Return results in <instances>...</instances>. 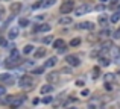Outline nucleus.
I'll return each instance as SVG.
<instances>
[{
  "mask_svg": "<svg viewBox=\"0 0 120 109\" xmlns=\"http://www.w3.org/2000/svg\"><path fill=\"white\" fill-rule=\"evenodd\" d=\"M109 56H111V59H114V62H120V47L112 46L109 49Z\"/></svg>",
  "mask_w": 120,
  "mask_h": 109,
  "instance_id": "9d476101",
  "label": "nucleus"
},
{
  "mask_svg": "<svg viewBox=\"0 0 120 109\" xmlns=\"http://www.w3.org/2000/svg\"><path fill=\"white\" fill-rule=\"evenodd\" d=\"M38 8H43V0H40V2H35L32 5V9H38Z\"/></svg>",
  "mask_w": 120,
  "mask_h": 109,
  "instance_id": "c756f323",
  "label": "nucleus"
},
{
  "mask_svg": "<svg viewBox=\"0 0 120 109\" xmlns=\"http://www.w3.org/2000/svg\"><path fill=\"white\" fill-rule=\"evenodd\" d=\"M46 53H47L46 49H44V47H40V49H37V50L34 52V56L38 59V58H43V56H46Z\"/></svg>",
  "mask_w": 120,
  "mask_h": 109,
  "instance_id": "f3484780",
  "label": "nucleus"
},
{
  "mask_svg": "<svg viewBox=\"0 0 120 109\" xmlns=\"http://www.w3.org/2000/svg\"><path fill=\"white\" fill-rule=\"evenodd\" d=\"M18 32H20V30H18V27H11V29H9V32H8V38L9 39H15L18 36Z\"/></svg>",
  "mask_w": 120,
  "mask_h": 109,
  "instance_id": "2eb2a0df",
  "label": "nucleus"
},
{
  "mask_svg": "<svg viewBox=\"0 0 120 109\" xmlns=\"http://www.w3.org/2000/svg\"><path fill=\"white\" fill-rule=\"evenodd\" d=\"M99 24L100 26H106V24H108V17H105V15L99 17Z\"/></svg>",
  "mask_w": 120,
  "mask_h": 109,
  "instance_id": "5701e85b",
  "label": "nucleus"
},
{
  "mask_svg": "<svg viewBox=\"0 0 120 109\" xmlns=\"http://www.w3.org/2000/svg\"><path fill=\"white\" fill-rule=\"evenodd\" d=\"M117 12H120V5H119V6H117Z\"/></svg>",
  "mask_w": 120,
  "mask_h": 109,
  "instance_id": "de8ad7c7",
  "label": "nucleus"
},
{
  "mask_svg": "<svg viewBox=\"0 0 120 109\" xmlns=\"http://www.w3.org/2000/svg\"><path fill=\"white\" fill-rule=\"evenodd\" d=\"M43 42H44V44H50V42H53V36H46V38H43Z\"/></svg>",
  "mask_w": 120,
  "mask_h": 109,
  "instance_id": "2f4dec72",
  "label": "nucleus"
},
{
  "mask_svg": "<svg viewBox=\"0 0 120 109\" xmlns=\"http://www.w3.org/2000/svg\"><path fill=\"white\" fill-rule=\"evenodd\" d=\"M87 108L88 109H100V108H102V100H100V97L90 98L88 103H87Z\"/></svg>",
  "mask_w": 120,
  "mask_h": 109,
  "instance_id": "20e7f679",
  "label": "nucleus"
},
{
  "mask_svg": "<svg viewBox=\"0 0 120 109\" xmlns=\"http://www.w3.org/2000/svg\"><path fill=\"white\" fill-rule=\"evenodd\" d=\"M117 76H119V77H120V70H119V71H117Z\"/></svg>",
  "mask_w": 120,
  "mask_h": 109,
  "instance_id": "09e8293b",
  "label": "nucleus"
},
{
  "mask_svg": "<svg viewBox=\"0 0 120 109\" xmlns=\"http://www.w3.org/2000/svg\"><path fill=\"white\" fill-rule=\"evenodd\" d=\"M52 102H53V97H50V95H49V97H44V98H43V103H46V105L52 103Z\"/></svg>",
  "mask_w": 120,
  "mask_h": 109,
  "instance_id": "473e14b6",
  "label": "nucleus"
},
{
  "mask_svg": "<svg viewBox=\"0 0 120 109\" xmlns=\"http://www.w3.org/2000/svg\"><path fill=\"white\" fill-rule=\"evenodd\" d=\"M5 92H6V88H5V86H2V85H0V97H2V95L5 94Z\"/></svg>",
  "mask_w": 120,
  "mask_h": 109,
  "instance_id": "58836bf2",
  "label": "nucleus"
},
{
  "mask_svg": "<svg viewBox=\"0 0 120 109\" xmlns=\"http://www.w3.org/2000/svg\"><path fill=\"white\" fill-rule=\"evenodd\" d=\"M14 82H15L14 76H11L9 73H3V74H0V83H2V85L9 86V85H14Z\"/></svg>",
  "mask_w": 120,
  "mask_h": 109,
  "instance_id": "7ed1b4c3",
  "label": "nucleus"
},
{
  "mask_svg": "<svg viewBox=\"0 0 120 109\" xmlns=\"http://www.w3.org/2000/svg\"><path fill=\"white\" fill-rule=\"evenodd\" d=\"M0 46H6V39L5 38H0Z\"/></svg>",
  "mask_w": 120,
  "mask_h": 109,
  "instance_id": "79ce46f5",
  "label": "nucleus"
},
{
  "mask_svg": "<svg viewBox=\"0 0 120 109\" xmlns=\"http://www.w3.org/2000/svg\"><path fill=\"white\" fill-rule=\"evenodd\" d=\"M56 0H43V8H49V6L55 5Z\"/></svg>",
  "mask_w": 120,
  "mask_h": 109,
  "instance_id": "b1692460",
  "label": "nucleus"
},
{
  "mask_svg": "<svg viewBox=\"0 0 120 109\" xmlns=\"http://www.w3.org/2000/svg\"><path fill=\"white\" fill-rule=\"evenodd\" d=\"M99 61H100V65H103V67H108V65L111 64V59L106 58V56H100Z\"/></svg>",
  "mask_w": 120,
  "mask_h": 109,
  "instance_id": "412c9836",
  "label": "nucleus"
},
{
  "mask_svg": "<svg viewBox=\"0 0 120 109\" xmlns=\"http://www.w3.org/2000/svg\"><path fill=\"white\" fill-rule=\"evenodd\" d=\"M91 11V5H87V3H84V5H81L79 8H76L75 9V15H84V14H87V12H90Z\"/></svg>",
  "mask_w": 120,
  "mask_h": 109,
  "instance_id": "1a4fd4ad",
  "label": "nucleus"
},
{
  "mask_svg": "<svg viewBox=\"0 0 120 109\" xmlns=\"http://www.w3.org/2000/svg\"><path fill=\"white\" fill-rule=\"evenodd\" d=\"M21 64H23L21 58H17V59L8 58V59L5 61V67H6V68H15V67H18V65H21Z\"/></svg>",
  "mask_w": 120,
  "mask_h": 109,
  "instance_id": "39448f33",
  "label": "nucleus"
},
{
  "mask_svg": "<svg viewBox=\"0 0 120 109\" xmlns=\"http://www.w3.org/2000/svg\"><path fill=\"white\" fill-rule=\"evenodd\" d=\"M105 89H106V91H112V89H114L112 83H105Z\"/></svg>",
  "mask_w": 120,
  "mask_h": 109,
  "instance_id": "f704fd0d",
  "label": "nucleus"
},
{
  "mask_svg": "<svg viewBox=\"0 0 120 109\" xmlns=\"http://www.w3.org/2000/svg\"><path fill=\"white\" fill-rule=\"evenodd\" d=\"M67 109H78V108H75V106H68Z\"/></svg>",
  "mask_w": 120,
  "mask_h": 109,
  "instance_id": "a18cd8bd",
  "label": "nucleus"
},
{
  "mask_svg": "<svg viewBox=\"0 0 120 109\" xmlns=\"http://www.w3.org/2000/svg\"><path fill=\"white\" fill-rule=\"evenodd\" d=\"M119 20H120V12H116L111 15V23H117Z\"/></svg>",
  "mask_w": 120,
  "mask_h": 109,
  "instance_id": "a878e982",
  "label": "nucleus"
},
{
  "mask_svg": "<svg viewBox=\"0 0 120 109\" xmlns=\"http://www.w3.org/2000/svg\"><path fill=\"white\" fill-rule=\"evenodd\" d=\"M44 18H46V15H40V17H35V21H41Z\"/></svg>",
  "mask_w": 120,
  "mask_h": 109,
  "instance_id": "ea45409f",
  "label": "nucleus"
},
{
  "mask_svg": "<svg viewBox=\"0 0 120 109\" xmlns=\"http://www.w3.org/2000/svg\"><path fill=\"white\" fill-rule=\"evenodd\" d=\"M79 44H81V39H79V38H73V39L70 41V46H71V47H78Z\"/></svg>",
  "mask_w": 120,
  "mask_h": 109,
  "instance_id": "bb28decb",
  "label": "nucleus"
},
{
  "mask_svg": "<svg viewBox=\"0 0 120 109\" xmlns=\"http://www.w3.org/2000/svg\"><path fill=\"white\" fill-rule=\"evenodd\" d=\"M59 73H71V68L70 67H64L61 71H59Z\"/></svg>",
  "mask_w": 120,
  "mask_h": 109,
  "instance_id": "c9c22d12",
  "label": "nucleus"
},
{
  "mask_svg": "<svg viewBox=\"0 0 120 109\" xmlns=\"http://www.w3.org/2000/svg\"><path fill=\"white\" fill-rule=\"evenodd\" d=\"M111 35V32H109L108 29H105V30H102V32L99 33V36H102V38H106V36H109Z\"/></svg>",
  "mask_w": 120,
  "mask_h": 109,
  "instance_id": "c85d7f7f",
  "label": "nucleus"
},
{
  "mask_svg": "<svg viewBox=\"0 0 120 109\" xmlns=\"http://www.w3.org/2000/svg\"><path fill=\"white\" fill-rule=\"evenodd\" d=\"M96 9H97V11H103V6L99 5V6H96Z\"/></svg>",
  "mask_w": 120,
  "mask_h": 109,
  "instance_id": "c03bdc74",
  "label": "nucleus"
},
{
  "mask_svg": "<svg viewBox=\"0 0 120 109\" xmlns=\"http://www.w3.org/2000/svg\"><path fill=\"white\" fill-rule=\"evenodd\" d=\"M73 23V18L71 17H61L59 18V24H62V26H67V24H71Z\"/></svg>",
  "mask_w": 120,
  "mask_h": 109,
  "instance_id": "aec40b11",
  "label": "nucleus"
},
{
  "mask_svg": "<svg viewBox=\"0 0 120 109\" xmlns=\"http://www.w3.org/2000/svg\"><path fill=\"white\" fill-rule=\"evenodd\" d=\"M50 29H52V26H50L49 23H43V24H40V26L34 27V32H49Z\"/></svg>",
  "mask_w": 120,
  "mask_h": 109,
  "instance_id": "ddd939ff",
  "label": "nucleus"
},
{
  "mask_svg": "<svg viewBox=\"0 0 120 109\" xmlns=\"http://www.w3.org/2000/svg\"><path fill=\"white\" fill-rule=\"evenodd\" d=\"M65 61H67V64L71 65V67H79L81 65V59L78 58L76 55H67L65 56Z\"/></svg>",
  "mask_w": 120,
  "mask_h": 109,
  "instance_id": "0eeeda50",
  "label": "nucleus"
},
{
  "mask_svg": "<svg viewBox=\"0 0 120 109\" xmlns=\"http://www.w3.org/2000/svg\"><path fill=\"white\" fill-rule=\"evenodd\" d=\"M76 29H79V30H93L94 24L91 23V21H82V23L76 24Z\"/></svg>",
  "mask_w": 120,
  "mask_h": 109,
  "instance_id": "f8f14e48",
  "label": "nucleus"
},
{
  "mask_svg": "<svg viewBox=\"0 0 120 109\" xmlns=\"http://www.w3.org/2000/svg\"><path fill=\"white\" fill-rule=\"evenodd\" d=\"M100 55V50H94V52H91V56L93 58H96V56H99Z\"/></svg>",
  "mask_w": 120,
  "mask_h": 109,
  "instance_id": "4c0bfd02",
  "label": "nucleus"
},
{
  "mask_svg": "<svg viewBox=\"0 0 120 109\" xmlns=\"http://www.w3.org/2000/svg\"><path fill=\"white\" fill-rule=\"evenodd\" d=\"M88 94H90V91H88V89H82V91H81V95H82V97H87Z\"/></svg>",
  "mask_w": 120,
  "mask_h": 109,
  "instance_id": "e433bc0d",
  "label": "nucleus"
},
{
  "mask_svg": "<svg viewBox=\"0 0 120 109\" xmlns=\"http://www.w3.org/2000/svg\"><path fill=\"white\" fill-rule=\"evenodd\" d=\"M18 85H20L21 88H32V85H34L32 76H29V74H24V76H21L20 80H18Z\"/></svg>",
  "mask_w": 120,
  "mask_h": 109,
  "instance_id": "f257e3e1",
  "label": "nucleus"
},
{
  "mask_svg": "<svg viewBox=\"0 0 120 109\" xmlns=\"http://www.w3.org/2000/svg\"><path fill=\"white\" fill-rule=\"evenodd\" d=\"M34 52V46L32 44H27V46H24L23 47V53L24 55H30Z\"/></svg>",
  "mask_w": 120,
  "mask_h": 109,
  "instance_id": "4be33fe9",
  "label": "nucleus"
},
{
  "mask_svg": "<svg viewBox=\"0 0 120 109\" xmlns=\"http://www.w3.org/2000/svg\"><path fill=\"white\" fill-rule=\"evenodd\" d=\"M75 9V2L73 0H65V2H62L61 8H59V12L61 14H68V12H71Z\"/></svg>",
  "mask_w": 120,
  "mask_h": 109,
  "instance_id": "f03ea898",
  "label": "nucleus"
},
{
  "mask_svg": "<svg viewBox=\"0 0 120 109\" xmlns=\"http://www.w3.org/2000/svg\"><path fill=\"white\" fill-rule=\"evenodd\" d=\"M103 80H105V83H114L116 74L114 73H106L105 76H103Z\"/></svg>",
  "mask_w": 120,
  "mask_h": 109,
  "instance_id": "dca6fc26",
  "label": "nucleus"
},
{
  "mask_svg": "<svg viewBox=\"0 0 120 109\" xmlns=\"http://www.w3.org/2000/svg\"><path fill=\"white\" fill-rule=\"evenodd\" d=\"M52 89H53V85L49 83V85H43V86H41L40 92H41V94H49V92H52Z\"/></svg>",
  "mask_w": 120,
  "mask_h": 109,
  "instance_id": "6ab92c4d",
  "label": "nucleus"
},
{
  "mask_svg": "<svg viewBox=\"0 0 120 109\" xmlns=\"http://www.w3.org/2000/svg\"><path fill=\"white\" fill-rule=\"evenodd\" d=\"M47 82H49L50 85H56V83L59 82V71H50V73L47 74Z\"/></svg>",
  "mask_w": 120,
  "mask_h": 109,
  "instance_id": "6e6552de",
  "label": "nucleus"
},
{
  "mask_svg": "<svg viewBox=\"0 0 120 109\" xmlns=\"http://www.w3.org/2000/svg\"><path fill=\"white\" fill-rule=\"evenodd\" d=\"M18 24H20L21 27H26V26H29V20H27V18H20V20H18Z\"/></svg>",
  "mask_w": 120,
  "mask_h": 109,
  "instance_id": "393cba45",
  "label": "nucleus"
},
{
  "mask_svg": "<svg viewBox=\"0 0 120 109\" xmlns=\"http://www.w3.org/2000/svg\"><path fill=\"white\" fill-rule=\"evenodd\" d=\"M52 44H53V49H56L59 53H65V50H67V49H65V42H64V39H61V38L55 39Z\"/></svg>",
  "mask_w": 120,
  "mask_h": 109,
  "instance_id": "423d86ee",
  "label": "nucleus"
},
{
  "mask_svg": "<svg viewBox=\"0 0 120 109\" xmlns=\"http://www.w3.org/2000/svg\"><path fill=\"white\" fill-rule=\"evenodd\" d=\"M21 8H23V5H21L20 2H15V3H11V6H9V9H11V12H12V15H15V14H18V12L21 11Z\"/></svg>",
  "mask_w": 120,
  "mask_h": 109,
  "instance_id": "4468645a",
  "label": "nucleus"
},
{
  "mask_svg": "<svg viewBox=\"0 0 120 109\" xmlns=\"http://www.w3.org/2000/svg\"><path fill=\"white\" fill-rule=\"evenodd\" d=\"M76 85H78V86H84V80H78Z\"/></svg>",
  "mask_w": 120,
  "mask_h": 109,
  "instance_id": "37998d69",
  "label": "nucleus"
},
{
  "mask_svg": "<svg viewBox=\"0 0 120 109\" xmlns=\"http://www.w3.org/2000/svg\"><path fill=\"white\" fill-rule=\"evenodd\" d=\"M24 100H26V98H24L23 95H15L14 102H12V103L9 105V106H11V109H18V108L21 106V105L24 103Z\"/></svg>",
  "mask_w": 120,
  "mask_h": 109,
  "instance_id": "9b49d317",
  "label": "nucleus"
},
{
  "mask_svg": "<svg viewBox=\"0 0 120 109\" xmlns=\"http://www.w3.org/2000/svg\"><path fill=\"white\" fill-rule=\"evenodd\" d=\"M117 2H119V0H111V5H109V8H114V6L117 5Z\"/></svg>",
  "mask_w": 120,
  "mask_h": 109,
  "instance_id": "a19ab883",
  "label": "nucleus"
},
{
  "mask_svg": "<svg viewBox=\"0 0 120 109\" xmlns=\"http://www.w3.org/2000/svg\"><path fill=\"white\" fill-rule=\"evenodd\" d=\"M56 62H58V58H56V56H52V58H50L49 61H47L46 64H44V67H46V68H50V67H55V65H56Z\"/></svg>",
  "mask_w": 120,
  "mask_h": 109,
  "instance_id": "a211bd4d",
  "label": "nucleus"
},
{
  "mask_svg": "<svg viewBox=\"0 0 120 109\" xmlns=\"http://www.w3.org/2000/svg\"><path fill=\"white\" fill-rule=\"evenodd\" d=\"M99 74H100V68H99V67H94V68H93V77L96 79Z\"/></svg>",
  "mask_w": 120,
  "mask_h": 109,
  "instance_id": "7c9ffc66",
  "label": "nucleus"
},
{
  "mask_svg": "<svg viewBox=\"0 0 120 109\" xmlns=\"http://www.w3.org/2000/svg\"><path fill=\"white\" fill-rule=\"evenodd\" d=\"M112 38H116V39H119V38H120V27H119L117 30H116L114 33H112Z\"/></svg>",
  "mask_w": 120,
  "mask_h": 109,
  "instance_id": "72a5a7b5",
  "label": "nucleus"
},
{
  "mask_svg": "<svg viewBox=\"0 0 120 109\" xmlns=\"http://www.w3.org/2000/svg\"><path fill=\"white\" fill-rule=\"evenodd\" d=\"M99 2H100V3H105V2H108V0H99Z\"/></svg>",
  "mask_w": 120,
  "mask_h": 109,
  "instance_id": "49530a36",
  "label": "nucleus"
},
{
  "mask_svg": "<svg viewBox=\"0 0 120 109\" xmlns=\"http://www.w3.org/2000/svg\"><path fill=\"white\" fill-rule=\"evenodd\" d=\"M44 68H46V67H38V68H34V70H32V73H34V74H38V76H40V74L44 71Z\"/></svg>",
  "mask_w": 120,
  "mask_h": 109,
  "instance_id": "cd10ccee",
  "label": "nucleus"
}]
</instances>
